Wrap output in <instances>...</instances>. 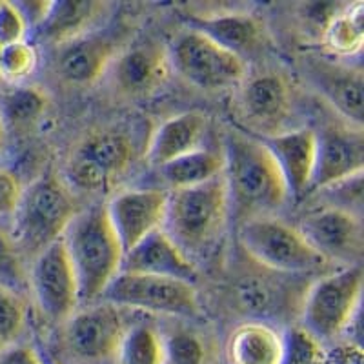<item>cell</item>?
Masks as SVG:
<instances>
[{"mask_svg":"<svg viewBox=\"0 0 364 364\" xmlns=\"http://www.w3.org/2000/svg\"><path fill=\"white\" fill-rule=\"evenodd\" d=\"M28 24L15 2L0 0V46L17 44L28 41Z\"/></svg>","mask_w":364,"mask_h":364,"instance_id":"cell-36","label":"cell"},{"mask_svg":"<svg viewBox=\"0 0 364 364\" xmlns=\"http://www.w3.org/2000/svg\"><path fill=\"white\" fill-rule=\"evenodd\" d=\"M272 155L284 182L288 197L301 199L310 191L315 168L317 136L315 129H284L277 135L259 136Z\"/></svg>","mask_w":364,"mask_h":364,"instance_id":"cell-17","label":"cell"},{"mask_svg":"<svg viewBox=\"0 0 364 364\" xmlns=\"http://www.w3.org/2000/svg\"><path fill=\"white\" fill-rule=\"evenodd\" d=\"M22 193V184L13 171L0 166V220H11Z\"/></svg>","mask_w":364,"mask_h":364,"instance_id":"cell-37","label":"cell"},{"mask_svg":"<svg viewBox=\"0 0 364 364\" xmlns=\"http://www.w3.org/2000/svg\"><path fill=\"white\" fill-rule=\"evenodd\" d=\"M226 357L230 364H281L282 333L261 321H248L232 331Z\"/></svg>","mask_w":364,"mask_h":364,"instance_id":"cell-24","label":"cell"},{"mask_svg":"<svg viewBox=\"0 0 364 364\" xmlns=\"http://www.w3.org/2000/svg\"><path fill=\"white\" fill-rule=\"evenodd\" d=\"M239 87V108L250 128L262 136L284 132L291 113V86L284 73L275 70L248 73Z\"/></svg>","mask_w":364,"mask_h":364,"instance_id":"cell-14","label":"cell"},{"mask_svg":"<svg viewBox=\"0 0 364 364\" xmlns=\"http://www.w3.org/2000/svg\"><path fill=\"white\" fill-rule=\"evenodd\" d=\"M28 282L38 310L50 323L64 324L77 311L79 286L63 239L33 257Z\"/></svg>","mask_w":364,"mask_h":364,"instance_id":"cell-11","label":"cell"},{"mask_svg":"<svg viewBox=\"0 0 364 364\" xmlns=\"http://www.w3.org/2000/svg\"><path fill=\"white\" fill-rule=\"evenodd\" d=\"M79 286L80 302L99 301L120 273L124 252L113 232L106 206L80 210L63 235Z\"/></svg>","mask_w":364,"mask_h":364,"instance_id":"cell-2","label":"cell"},{"mask_svg":"<svg viewBox=\"0 0 364 364\" xmlns=\"http://www.w3.org/2000/svg\"><path fill=\"white\" fill-rule=\"evenodd\" d=\"M79 211L77 197L68 182L53 171H46L22 188L9 233L24 259L35 257L63 239Z\"/></svg>","mask_w":364,"mask_h":364,"instance_id":"cell-3","label":"cell"},{"mask_svg":"<svg viewBox=\"0 0 364 364\" xmlns=\"http://www.w3.org/2000/svg\"><path fill=\"white\" fill-rule=\"evenodd\" d=\"M53 2H46V0H29V2H15L21 15L24 17L28 29H38L42 22L46 21L48 13H50Z\"/></svg>","mask_w":364,"mask_h":364,"instance_id":"cell-39","label":"cell"},{"mask_svg":"<svg viewBox=\"0 0 364 364\" xmlns=\"http://www.w3.org/2000/svg\"><path fill=\"white\" fill-rule=\"evenodd\" d=\"M50 108V99L37 86L15 84L0 93V117L4 122L6 135L29 133L41 122Z\"/></svg>","mask_w":364,"mask_h":364,"instance_id":"cell-25","label":"cell"},{"mask_svg":"<svg viewBox=\"0 0 364 364\" xmlns=\"http://www.w3.org/2000/svg\"><path fill=\"white\" fill-rule=\"evenodd\" d=\"M170 51L171 71L191 86L204 91H223L240 86L248 64L197 29H186L173 38Z\"/></svg>","mask_w":364,"mask_h":364,"instance_id":"cell-8","label":"cell"},{"mask_svg":"<svg viewBox=\"0 0 364 364\" xmlns=\"http://www.w3.org/2000/svg\"><path fill=\"white\" fill-rule=\"evenodd\" d=\"M230 217L223 175L195 188L168 191L164 230L175 245L191 255H203L223 235Z\"/></svg>","mask_w":364,"mask_h":364,"instance_id":"cell-4","label":"cell"},{"mask_svg":"<svg viewBox=\"0 0 364 364\" xmlns=\"http://www.w3.org/2000/svg\"><path fill=\"white\" fill-rule=\"evenodd\" d=\"M117 53L119 46L115 38L93 29L82 37L58 46L55 71L71 86H90L106 75Z\"/></svg>","mask_w":364,"mask_h":364,"instance_id":"cell-18","label":"cell"},{"mask_svg":"<svg viewBox=\"0 0 364 364\" xmlns=\"http://www.w3.org/2000/svg\"><path fill=\"white\" fill-rule=\"evenodd\" d=\"M41 357L44 360V364H60L50 352H46V350H41Z\"/></svg>","mask_w":364,"mask_h":364,"instance_id":"cell-41","label":"cell"},{"mask_svg":"<svg viewBox=\"0 0 364 364\" xmlns=\"http://www.w3.org/2000/svg\"><path fill=\"white\" fill-rule=\"evenodd\" d=\"M237 304L248 315L259 317L257 321L279 315L286 310V288L281 281H273L262 275H246L237 281L235 288Z\"/></svg>","mask_w":364,"mask_h":364,"instance_id":"cell-28","label":"cell"},{"mask_svg":"<svg viewBox=\"0 0 364 364\" xmlns=\"http://www.w3.org/2000/svg\"><path fill=\"white\" fill-rule=\"evenodd\" d=\"M195 22L197 26L193 29L232 51L245 63L248 55L259 51L264 41L261 22L248 13H215L210 17H199Z\"/></svg>","mask_w":364,"mask_h":364,"instance_id":"cell-22","label":"cell"},{"mask_svg":"<svg viewBox=\"0 0 364 364\" xmlns=\"http://www.w3.org/2000/svg\"><path fill=\"white\" fill-rule=\"evenodd\" d=\"M6 141H8V135H6V128H4V122H2V117H0V154H2V149L6 148Z\"/></svg>","mask_w":364,"mask_h":364,"instance_id":"cell-40","label":"cell"},{"mask_svg":"<svg viewBox=\"0 0 364 364\" xmlns=\"http://www.w3.org/2000/svg\"><path fill=\"white\" fill-rule=\"evenodd\" d=\"M108 9V4L95 2V0H80V2H53L46 21L41 28L35 29L42 41L50 42L53 46H63L77 37L93 31L104 11Z\"/></svg>","mask_w":364,"mask_h":364,"instance_id":"cell-23","label":"cell"},{"mask_svg":"<svg viewBox=\"0 0 364 364\" xmlns=\"http://www.w3.org/2000/svg\"><path fill=\"white\" fill-rule=\"evenodd\" d=\"M0 50H2V46H0Z\"/></svg>","mask_w":364,"mask_h":364,"instance_id":"cell-42","label":"cell"},{"mask_svg":"<svg viewBox=\"0 0 364 364\" xmlns=\"http://www.w3.org/2000/svg\"><path fill=\"white\" fill-rule=\"evenodd\" d=\"M133 157L135 146L122 129L102 128L87 133L66 164L68 186L87 193H104L128 173Z\"/></svg>","mask_w":364,"mask_h":364,"instance_id":"cell-7","label":"cell"},{"mask_svg":"<svg viewBox=\"0 0 364 364\" xmlns=\"http://www.w3.org/2000/svg\"><path fill=\"white\" fill-rule=\"evenodd\" d=\"M223 159L230 215H235L240 224L272 217L290 199L277 166L259 136L232 132Z\"/></svg>","mask_w":364,"mask_h":364,"instance_id":"cell-1","label":"cell"},{"mask_svg":"<svg viewBox=\"0 0 364 364\" xmlns=\"http://www.w3.org/2000/svg\"><path fill=\"white\" fill-rule=\"evenodd\" d=\"M0 364H44V360L37 348L18 341L0 352Z\"/></svg>","mask_w":364,"mask_h":364,"instance_id":"cell-38","label":"cell"},{"mask_svg":"<svg viewBox=\"0 0 364 364\" xmlns=\"http://www.w3.org/2000/svg\"><path fill=\"white\" fill-rule=\"evenodd\" d=\"M208 129V117L200 112H186L164 120L154 132L146 148V161L155 168L200 148Z\"/></svg>","mask_w":364,"mask_h":364,"instance_id":"cell-21","label":"cell"},{"mask_svg":"<svg viewBox=\"0 0 364 364\" xmlns=\"http://www.w3.org/2000/svg\"><path fill=\"white\" fill-rule=\"evenodd\" d=\"M321 193L326 195V204L324 206L337 208V210L348 211V213L360 217V208H363V173L337 182V184L330 188H324V190H321Z\"/></svg>","mask_w":364,"mask_h":364,"instance_id":"cell-35","label":"cell"},{"mask_svg":"<svg viewBox=\"0 0 364 364\" xmlns=\"http://www.w3.org/2000/svg\"><path fill=\"white\" fill-rule=\"evenodd\" d=\"M38 63L35 46L29 41L2 46L0 50V80L9 84H22L33 73Z\"/></svg>","mask_w":364,"mask_h":364,"instance_id":"cell-32","label":"cell"},{"mask_svg":"<svg viewBox=\"0 0 364 364\" xmlns=\"http://www.w3.org/2000/svg\"><path fill=\"white\" fill-rule=\"evenodd\" d=\"M326 50L336 57L348 58L359 55L364 42V4L352 2L337 9L323 29Z\"/></svg>","mask_w":364,"mask_h":364,"instance_id":"cell-27","label":"cell"},{"mask_svg":"<svg viewBox=\"0 0 364 364\" xmlns=\"http://www.w3.org/2000/svg\"><path fill=\"white\" fill-rule=\"evenodd\" d=\"M129 326L124 308L97 302L86 310L75 311L64 323V344L68 353L80 363H104L115 359Z\"/></svg>","mask_w":364,"mask_h":364,"instance_id":"cell-10","label":"cell"},{"mask_svg":"<svg viewBox=\"0 0 364 364\" xmlns=\"http://www.w3.org/2000/svg\"><path fill=\"white\" fill-rule=\"evenodd\" d=\"M310 82L318 95L330 104L346 120V124L363 128V73L360 70L326 63L310 60L306 66Z\"/></svg>","mask_w":364,"mask_h":364,"instance_id":"cell-20","label":"cell"},{"mask_svg":"<svg viewBox=\"0 0 364 364\" xmlns=\"http://www.w3.org/2000/svg\"><path fill=\"white\" fill-rule=\"evenodd\" d=\"M168 191L128 190L115 195L106 206V213L122 252L128 253L139 242L164 226Z\"/></svg>","mask_w":364,"mask_h":364,"instance_id":"cell-16","label":"cell"},{"mask_svg":"<svg viewBox=\"0 0 364 364\" xmlns=\"http://www.w3.org/2000/svg\"><path fill=\"white\" fill-rule=\"evenodd\" d=\"M281 364H324L323 343H318L304 328H290L282 333Z\"/></svg>","mask_w":364,"mask_h":364,"instance_id":"cell-34","label":"cell"},{"mask_svg":"<svg viewBox=\"0 0 364 364\" xmlns=\"http://www.w3.org/2000/svg\"><path fill=\"white\" fill-rule=\"evenodd\" d=\"M26 321L28 310L24 297L0 286V352L21 341Z\"/></svg>","mask_w":364,"mask_h":364,"instance_id":"cell-33","label":"cell"},{"mask_svg":"<svg viewBox=\"0 0 364 364\" xmlns=\"http://www.w3.org/2000/svg\"><path fill=\"white\" fill-rule=\"evenodd\" d=\"M0 286L21 297L29 291L26 259L4 228H0Z\"/></svg>","mask_w":364,"mask_h":364,"instance_id":"cell-31","label":"cell"},{"mask_svg":"<svg viewBox=\"0 0 364 364\" xmlns=\"http://www.w3.org/2000/svg\"><path fill=\"white\" fill-rule=\"evenodd\" d=\"M239 240L246 255L255 264L273 273L295 277L328 266L297 228L273 215L240 224Z\"/></svg>","mask_w":364,"mask_h":364,"instance_id":"cell-6","label":"cell"},{"mask_svg":"<svg viewBox=\"0 0 364 364\" xmlns=\"http://www.w3.org/2000/svg\"><path fill=\"white\" fill-rule=\"evenodd\" d=\"M223 168V154H217L213 149L199 148L175 159V161L168 162V164L161 166L159 171H161L166 184L173 191L206 184V182L213 181V178L220 177Z\"/></svg>","mask_w":364,"mask_h":364,"instance_id":"cell-26","label":"cell"},{"mask_svg":"<svg viewBox=\"0 0 364 364\" xmlns=\"http://www.w3.org/2000/svg\"><path fill=\"white\" fill-rule=\"evenodd\" d=\"M120 272L175 279L190 284H195L199 277L190 257L175 245L164 230L151 233L135 248L124 253Z\"/></svg>","mask_w":364,"mask_h":364,"instance_id":"cell-19","label":"cell"},{"mask_svg":"<svg viewBox=\"0 0 364 364\" xmlns=\"http://www.w3.org/2000/svg\"><path fill=\"white\" fill-rule=\"evenodd\" d=\"M117 364H162V336L151 324L136 323L128 328L115 355Z\"/></svg>","mask_w":364,"mask_h":364,"instance_id":"cell-29","label":"cell"},{"mask_svg":"<svg viewBox=\"0 0 364 364\" xmlns=\"http://www.w3.org/2000/svg\"><path fill=\"white\" fill-rule=\"evenodd\" d=\"M317 151L310 191H321L346 178L363 173L364 136L363 128L350 124H331L315 132Z\"/></svg>","mask_w":364,"mask_h":364,"instance_id":"cell-15","label":"cell"},{"mask_svg":"<svg viewBox=\"0 0 364 364\" xmlns=\"http://www.w3.org/2000/svg\"><path fill=\"white\" fill-rule=\"evenodd\" d=\"M164 363L162 364H210V348L200 333L186 328L162 337Z\"/></svg>","mask_w":364,"mask_h":364,"instance_id":"cell-30","label":"cell"},{"mask_svg":"<svg viewBox=\"0 0 364 364\" xmlns=\"http://www.w3.org/2000/svg\"><path fill=\"white\" fill-rule=\"evenodd\" d=\"M124 310H142L170 317L193 318L200 304L195 284L142 273L120 272L99 299Z\"/></svg>","mask_w":364,"mask_h":364,"instance_id":"cell-9","label":"cell"},{"mask_svg":"<svg viewBox=\"0 0 364 364\" xmlns=\"http://www.w3.org/2000/svg\"><path fill=\"white\" fill-rule=\"evenodd\" d=\"M297 230L328 264L339 262L343 268L360 264L364 248L360 217L337 208L321 206L302 217Z\"/></svg>","mask_w":364,"mask_h":364,"instance_id":"cell-12","label":"cell"},{"mask_svg":"<svg viewBox=\"0 0 364 364\" xmlns=\"http://www.w3.org/2000/svg\"><path fill=\"white\" fill-rule=\"evenodd\" d=\"M363 295V266H346L315 281L301 304V328L318 343L343 336L355 323Z\"/></svg>","mask_w":364,"mask_h":364,"instance_id":"cell-5","label":"cell"},{"mask_svg":"<svg viewBox=\"0 0 364 364\" xmlns=\"http://www.w3.org/2000/svg\"><path fill=\"white\" fill-rule=\"evenodd\" d=\"M106 73L119 97L129 100L146 99L157 93L170 79V51L157 41L129 46L117 53Z\"/></svg>","mask_w":364,"mask_h":364,"instance_id":"cell-13","label":"cell"}]
</instances>
